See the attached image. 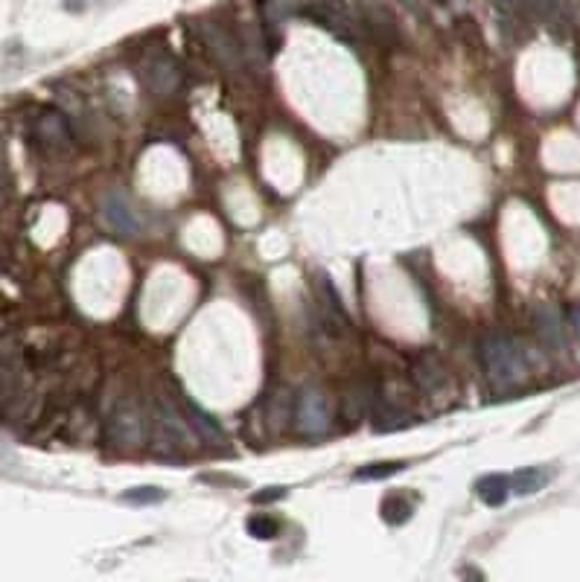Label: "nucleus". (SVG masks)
Masks as SVG:
<instances>
[{"label":"nucleus","instance_id":"f257e3e1","mask_svg":"<svg viewBox=\"0 0 580 582\" xmlns=\"http://www.w3.org/2000/svg\"><path fill=\"white\" fill-rule=\"evenodd\" d=\"M481 361L496 390H510L528 379V358L522 347L507 335H487L481 341Z\"/></svg>","mask_w":580,"mask_h":582},{"label":"nucleus","instance_id":"f03ea898","mask_svg":"<svg viewBox=\"0 0 580 582\" xmlns=\"http://www.w3.org/2000/svg\"><path fill=\"white\" fill-rule=\"evenodd\" d=\"M190 449L187 423L178 416L176 407L155 402L152 407V451L158 458H181V451Z\"/></svg>","mask_w":580,"mask_h":582},{"label":"nucleus","instance_id":"7ed1b4c3","mask_svg":"<svg viewBox=\"0 0 580 582\" xmlns=\"http://www.w3.org/2000/svg\"><path fill=\"white\" fill-rule=\"evenodd\" d=\"M143 431H146L143 414H141V407H137L134 399H120L117 405H114L108 428H106V440L114 449H120V451L137 449L143 442Z\"/></svg>","mask_w":580,"mask_h":582},{"label":"nucleus","instance_id":"20e7f679","mask_svg":"<svg viewBox=\"0 0 580 582\" xmlns=\"http://www.w3.org/2000/svg\"><path fill=\"white\" fill-rule=\"evenodd\" d=\"M295 425L304 437H324L330 428V405L316 388H304L295 402Z\"/></svg>","mask_w":580,"mask_h":582},{"label":"nucleus","instance_id":"39448f33","mask_svg":"<svg viewBox=\"0 0 580 582\" xmlns=\"http://www.w3.org/2000/svg\"><path fill=\"white\" fill-rule=\"evenodd\" d=\"M102 221L120 236H137L141 233V218H137V210L123 193H108L100 204Z\"/></svg>","mask_w":580,"mask_h":582},{"label":"nucleus","instance_id":"423d86ee","mask_svg":"<svg viewBox=\"0 0 580 582\" xmlns=\"http://www.w3.org/2000/svg\"><path fill=\"white\" fill-rule=\"evenodd\" d=\"M32 132H36V140L41 146H48V149H65V146H71V123H67V116L62 111H44L36 125H32Z\"/></svg>","mask_w":580,"mask_h":582},{"label":"nucleus","instance_id":"0eeeda50","mask_svg":"<svg viewBox=\"0 0 580 582\" xmlns=\"http://www.w3.org/2000/svg\"><path fill=\"white\" fill-rule=\"evenodd\" d=\"M199 32H202V39L207 44V50H211L219 58V62H222L225 67H239L242 50H239V44H237L234 35L225 32L222 27H216V23H202Z\"/></svg>","mask_w":580,"mask_h":582},{"label":"nucleus","instance_id":"6e6552de","mask_svg":"<svg viewBox=\"0 0 580 582\" xmlns=\"http://www.w3.org/2000/svg\"><path fill=\"white\" fill-rule=\"evenodd\" d=\"M411 376H414V384L420 388L423 393H440L446 384V372H444V364L435 358V355H420L414 358L411 364Z\"/></svg>","mask_w":580,"mask_h":582},{"label":"nucleus","instance_id":"1a4fd4ad","mask_svg":"<svg viewBox=\"0 0 580 582\" xmlns=\"http://www.w3.org/2000/svg\"><path fill=\"white\" fill-rule=\"evenodd\" d=\"M146 81L155 93H172L181 85V67L167 56H158L146 70Z\"/></svg>","mask_w":580,"mask_h":582},{"label":"nucleus","instance_id":"9d476101","mask_svg":"<svg viewBox=\"0 0 580 582\" xmlns=\"http://www.w3.org/2000/svg\"><path fill=\"white\" fill-rule=\"evenodd\" d=\"M316 291H318V303L327 309V314L335 321V326H339V330H342V326H351V314H347V309H344V300L339 297L333 279L324 271L316 277Z\"/></svg>","mask_w":580,"mask_h":582},{"label":"nucleus","instance_id":"9b49d317","mask_svg":"<svg viewBox=\"0 0 580 582\" xmlns=\"http://www.w3.org/2000/svg\"><path fill=\"white\" fill-rule=\"evenodd\" d=\"M184 414H187V423L195 428V434H199L202 440L207 442H225V434H222V428H219V423L211 416V414H204L199 405L190 402V399H184Z\"/></svg>","mask_w":580,"mask_h":582},{"label":"nucleus","instance_id":"f8f14e48","mask_svg":"<svg viewBox=\"0 0 580 582\" xmlns=\"http://www.w3.org/2000/svg\"><path fill=\"white\" fill-rule=\"evenodd\" d=\"M379 516L385 524H391V527H400V524L409 521L414 516V504H411L409 492H391L385 501H382Z\"/></svg>","mask_w":580,"mask_h":582},{"label":"nucleus","instance_id":"ddd939ff","mask_svg":"<svg viewBox=\"0 0 580 582\" xmlns=\"http://www.w3.org/2000/svg\"><path fill=\"white\" fill-rule=\"evenodd\" d=\"M475 492H479V498L487 507H502L510 495V484L505 475H487L475 484Z\"/></svg>","mask_w":580,"mask_h":582},{"label":"nucleus","instance_id":"4468645a","mask_svg":"<svg viewBox=\"0 0 580 582\" xmlns=\"http://www.w3.org/2000/svg\"><path fill=\"white\" fill-rule=\"evenodd\" d=\"M533 321H537V332L542 335V341H545V344H551V347H563V344H566L560 314H557L554 309H545V306L537 309V314H533Z\"/></svg>","mask_w":580,"mask_h":582},{"label":"nucleus","instance_id":"2eb2a0df","mask_svg":"<svg viewBox=\"0 0 580 582\" xmlns=\"http://www.w3.org/2000/svg\"><path fill=\"white\" fill-rule=\"evenodd\" d=\"M549 477L551 475L545 469H519L514 477H507V484H510V492L514 495H533L549 484Z\"/></svg>","mask_w":580,"mask_h":582},{"label":"nucleus","instance_id":"dca6fc26","mask_svg":"<svg viewBox=\"0 0 580 582\" xmlns=\"http://www.w3.org/2000/svg\"><path fill=\"white\" fill-rule=\"evenodd\" d=\"M414 419L409 414H403L397 411L394 405H385V402H379L377 405V411H374V425L377 431H394V428H405V425H411Z\"/></svg>","mask_w":580,"mask_h":582},{"label":"nucleus","instance_id":"f3484780","mask_svg":"<svg viewBox=\"0 0 580 582\" xmlns=\"http://www.w3.org/2000/svg\"><path fill=\"white\" fill-rule=\"evenodd\" d=\"M405 469L403 460H379V463H368L356 472V481H385V477L397 475Z\"/></svg>","mask_w":580,"mask_h":582},{"label":"nucleus","instance_id":"a211bd4d","mask_svg":"<svg viewBox=\"0 0 580 582\" xmlns=\"http://www.w3.org/2000/svg\"><path fill=\"white\" fill-rule=\"evenodd\" d=\"M164 498H167V492L160 486H132L123 492V501L132 507H152V504H160Z\"/></svg>","mask_w":580,"mask_h":582},{"label":"nucleus","instance_id":"6ab92c4d","mask_svg":"<svg viewBox=\"0 0 580 582\" xmlns=\"http://www.w3.org/2000/svg\"><path fill=\"white\" fill-rule=\"evenodd\" d=\"M246 527H248V535H254V539H260V542H269L281 533V524L272 516H251Z\"/></svg>","mask_w":580,"mask_h":582},{"label":"nucleus","instance_id":"aec40b11","mask_svg":"<svg viewBox=\"0 0 580 582\" xmlns=\"http://www.w3.org/2000/svg\"><path fill=\"white\" fill-rule=\"evenodd\" d=\"M525 4L537 12L545 21H563L566 18V4L563 0H525Z\"/></svg>","mask_w":580,"mask_h":582},{"label":"nucleus","instance_id":"412c9836","mask_svg":"<svg viewBox=\"0 0 580 582\" xmlns=\"http://www.w3.org/2000/svg\"><path fill=\"white\" fill-rule=\"evenodd\" d=\"M286 495H289L286 486H265L257 495H251V501L254 504H272V501H283Z\"/></svg>","mask_w":580,"mask_h":582},{"label":"nucleus","instance_id":"4be33fe9","mask_svg":"<svg viewBox=\"0 0 580 582\" xmlns=\"http://www.w3.org/2000/svg\"><path fill=\"white\" fill-rule=\"evenodd\" d=\"M490 4H493L498 12H507V15H510V12L519 9V0H490Z\"/></svg>","mask_w":580,"mask_h":582},{"label":"nucleus","instance_id":"5701e85b","mask_svg":"<svg viewBox=\"0 0 580 582\" xmlns=\"http://www.w3.org/2000/svg\"><path fill=\"white\" fill-rule=\"evenodd\" d=\"M463 582H487L481 570H475V568H463Z\"/></svg>","mask_w":580,"mask_h":582},{"label":"nucleus","instance_id":"b1692460","mask_svg":"<svg viewBox=\"0 0 580 582\" xmlns=\"http://www.w3.org/2000/svg\"><path fill=\"white\" fill-rule=\"evenodd\" d=\"M568 321H572L575 332H577V338H580V306H577V309H572V314H568Z\"/></svg>","mask_w":580,"mask_h":582},{"label":"nucleus","instance_id":"393cba45","mask_svg":"<svg viewBox=\"0 0 580 582\" xmlns=\"http://www.w3.org/2000/svg\"><path fill=\"white\" fill-rule=\"evenodd\" d=\"M403 4L409 6L411 12H420V9H423V4H420V0H403Z\"/></svg>","mask_w":580,"mask_h":582}]
</instances>
